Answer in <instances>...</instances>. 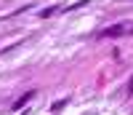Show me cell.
Instances as JSON below:
<instances>
[{
    "instance_id": "7a4b0ae2",
    "label": "cell",
    "mask_w": 133,
    "mask_h": 115,
    "mask_svg": "<svg viewBox=\"0 0 133 115\" xmlns=\"http://www.w3.org/2000/svg\"><path fill=\"white\" fill-rule=\"evenodd\" d=\"M32 96H35V91H27V94H24V96H21V99L16 102V105H14V110H21V107H24V105H27V102L32 99Z\"/></svg>"
},
{
    "instance_id": "3957f363",
    "label": "cell",
    "mask_w": 133,
    "mask_h": 115,
    "mask_svg": "<svg viewBox=\"0 0 133 115\" xmlns=\"http://www.w3.org/2000/svg\"><path fill=\"white\" fill-rule=\"evenodd\" d=\"M130 91H133V78H130Z\"/></svg>"
},
{
    "instance_id": "6da1fadb",
    "label": "cell",
    "mask_w": 133,
    "mask_h": 115,
    "mask_svg": "<svg viewBox=\"0 0 133 115\" xmlns=\"http://www.w3.org/2000/svg\"><path fill=\"white\" fill-rule=\"evenodd\" d=\"M133 32V24H115V27H107L98 32V38H120V35H128Z\"/></svg>"
}]
</instances>
